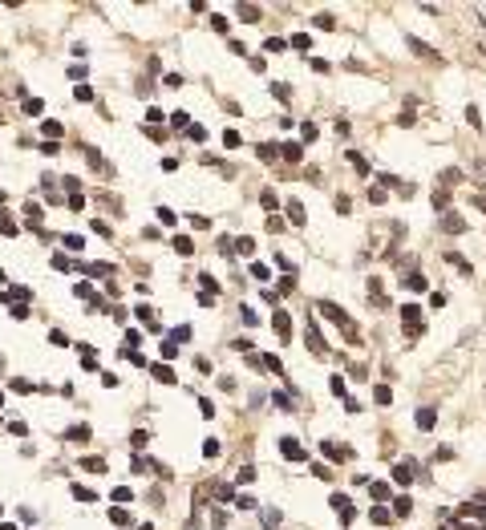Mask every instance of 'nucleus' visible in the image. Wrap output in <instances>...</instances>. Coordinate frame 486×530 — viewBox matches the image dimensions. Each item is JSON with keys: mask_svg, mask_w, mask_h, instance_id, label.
Masks as SVG:
<instances>
[{"mask_svg": "<svg viewBox=\"0 0 486 530\" xmlns=\"http://www.w3.org/2000/svg\"><path fill=\"white\" fill-rule=\"evenodd\" d=\"M332 506H336V514H340V522H353V502H349L344 494H332Z\"/></svg>", "mask_w": 486, "mask_h": 530, "instance_id": "obj_1", "label": "nucleus"}, {"mask_svg": "<svg viewBox=\"0 0 486 530\" xmlns=\"http://www.w3.org/2000/svg\"><path fill=\"white\" fill-rule=\"evenodd\" d=\"M393 481H397V486H409V481H413V466H409V462L393 466Z\"/></svg>", "mask_w": 486, "mask_h": 530, "instance_id": "obj_2", "label": "nucleus"}, {"mask_svg": "<svg viewBox=\"0 0 486 530\" xmlns=\"http://www.w3.org/2000/svg\"><path fill=\"white\" fill-rule=\"evenodd\" d=\"M280 449H284V457H288V462H300V457H304V449H300L292 437H284V445H280Z\"/></svg>", "mask_w": 486, "mask_h": 530, "instance_id": "obj_3", "label": "nucleus"}, {"mask_svg": "<svg viewBox=\"0 0 486 530\" xmlns=\"http://www.w3.org/2000/svg\"><path fill=\"white\" fill-rule=\"evenodd\" d=\"M462 227H466V223H462L458 214H446V219H442V231H450V235H458Z\"/></svg>", "mask_w": 486, "mask_h": 530, "instance_id": "obj_4", "label": "nucleus"}, {"mask_svg": "<svg viewBox=\"0 0 486 530\" xmlns=\"http://www.w3.org/2000/svg\"><path fill=\"white\" fill-rule=\"evenodd\" d=\"M65 437H69V441H77V445H81V441H89V425H73V429H69V433H65Z\"/></svg>", "mask_w": 486, "mask_h": 530, "instance_id": "obj_5", "label": "nucleus"}, {"mask_svg": "<svg viewBox=\"0 0 486 530\" xmlns=\"http://www.w3.org/2000/svg\"><path fill=\"white\" fill-rule=\"evenodd\" d=\"M433 421H437L433 409H418V429H433Z\"/></svg>", "mask_w": 486, "mask_h": 530, "instance_id": "obj_6", "label": "nucleus"}, {"mask_svg": "<svg viewBox=\"0 0 486 530\" xmlns=\"http://www.w3.org/2000/svg\"><path fill=\"white\" fill-rule=\"evenodd\" d=\"M271 328H275V332H280L284 340H288V332H292V324H288V316H284V312H275V320H271Z\"/></svg>", "mask_w": 486, "mask_h": 530, "instance_id": "obj_7", "label": "nucleus"}, {"mask_svg": "<svg viewBox=\"0 0 486 530\" xmlns=\"http://www.w3.org/2000/svg\"><path fill=\"white\" fill-rule=\"evenodd\" d=\"M174 251H178V255H191V251H195V243H191L187 235H174Z\"/></svg>", "mask_w": 486, "mask_h": 530, "instance_id": "obj_8", "label": "nucleus"}, {"mask_svg": "<svg viewBox=\"0 0 486 530\" xmlns=\"http://www.w3.org/2000/svg\"><path fill=\"white\" fill-rule=\"evenodd\" d=\"M280 154H284L288 162H300V154H304V150H300L296 142H288V146H280Z\"/></svg>", "mask_w": 486, "mask_h": 530, "instance_id": "obj_9", "label": "nucleus"}, {"mask_svg": "<svg viewBox=\"0 0 486 530\" xmlns=\"http://www.w3.org/2000/svg\"><path fill=\"white\" fill-rule=\"evenodd\" d=\"M154 376H158L162 384H174V380H178V376H174V372L166 369V365H154Z\"/></svg>", "mask_w": 486, "mask_h": 530, "instance_id": "obj_10", "label": "nucleus"}, {"mask_svg": "<svg viewBox=\"0 0 486 530\" xmlns=\"http://www.w3.org/2000/svg\"><path fill=\"white\" fill-rule=\"evenodd\" d=\"M409 510H413V502H409V498H397V502H393V514H397V518H405Z\"/></svg>", "mask_w": 486, "mask_h": 530, "instance_id": "obj_11", "label": "nucleus"}, {"mask_svg": "<svg viewBox=\"0 0 486 530\" xmlns=\"http://www.w3.org/2000/svg\"><path fill=\"white\" fill-rule=\"evenodd\" d=\"M73 98H77V102H94V89H89V85H73Z\"/></svg>", "mask_w": 486, "mask_h": 530, "instance_id": "obj_12", "label": "nucleus"}, {"mask_svg": "<svg viewBox=\"0 0 486 530\" xmlns=\"http://www.w3.org/2000/svg\"><path fill=\"white\" fill-rule=\"evenodd\" d=\"M235 251H239V255H251V251H256V243L243 235V239H235Z\"/></svg>", "mask_w": 486, "mask_h": 530, "instance_id": "obj_13", "label": "nucleus"}, {"mask_svg": "<svg viewBox=\"0 0 486 530\" xmlns=\"http://www.w3.org/2000/svg\"><path fill=\"white\" fill-rule=\"evenodd\" d=\"M73 498H77V502H94L98 494H94V490H85V486H73Z\"/></svg>", "mask_w": 486, "mask_h": 530, "instance_id": "obj_14", "label": "nucleus"}, {"mask_svg": "<svg viewBox=\"0 0 486 530\" xmlns=\"http://www.w3.org/2000/svg\"><path fill=\"white\" fill-rule=\"evenodd\" d=\"M288 214H292V223H304V207H300V203H296V199H292V203H288Z\"/></svg>", "mask_w": 486, "mask_h": 530, "instance_id": "obj_15", "label": "nucleus"}, {"mask_svg": "<svg viewBox=\"0 0 486 530\" xmlns=\"http://www.w3.org/2000/svg\"><path fill=\"white\" fill-rule=\"evenodd\" d=\"M405 41H409V49H418V57H433V53H430V45H422L418 37H405Z\"/></svg>", "mask_w": 486, "mask_h": 530, "instance_id": "obj_16", "label": "nucleus"}, {"mask_svg": "<svg viewBox=\"0 0 486 530\" xmlns=\"http://www.w3.org/2000/svg\"><path fill=\"white\" fill-rule=\"evenodd\" d=\"M239 16H243V20H256L260 8H256V4H239Z\"/></svg>", "mask_w": 486, "mask_h": 530, "instance_id": "obj_17", "label": "nucleus"}, {"mask_svg": "<svg viewBox=\"0 0 486 530\" xmlns=\"http://www.w3.org/2000/svg\"><path fill=\"white\" fill-rule=\"evenodd\" d=\"M292 49H312V41H308V33H296V37H292Z\"/></svg>", "mask_w": 486, "mask_h": 530, "instance_id": "obj_18", "label": "nucleus"}, {"mask_svg": "<svg viewBox=\"0 0 486 530\" xmlns=\"http://www.w3.org/2000/svg\"><path fill=\"white\" fill-rule=\"evenodd\" d=\"M162 85H166V89H178V85H182V73H166Z\"/></svg>", "mask_w": 486, "mask_h": 530, "instance_id": "obj_19", "label": "nucleus"}, {"mask_svg": "<svg viewBox=\"0 0 486 530\" xmlns=\"http://www.w3.org/2000/svg\"><path fill=\"white\" fill-rule=\"evenodd\" d=\"M146 441H150V433H142V429L130 437V445H134V449H146Z\"/></svg>", "mask_w": 486, "mask_h": 530, "instance_id": "obj_20", "label": "nucleus"}, {"mask_svg": "<svg viewBox=\"0 0 486 530\" xmlns=\"http://www.w3.org/2000/svg\"><path fill=\"white\" fill-rule=\"evenodd\" d=\"M109 522H118V526H130V514H126V510H109Z\"/></svg>", "mask_w": 486, "mask_h": 530, "instance_id": "obj_21", "label": "nucleus"}, {"mask_svg": "<svg viewBox=\"0 0 486 530\" xmlns=\"http://www.w3.org/2000/svg\"><path fill=\"white\" fill-rule=\"evenodd\" d=\"M81 466H85V470H98V474H102V470H106V462H102V457H85V462H81Z\"/></svg>", "mask_w": 486, "mask_h": 530, "instance_id": "obj_22", "label": "nucleus"}, {"mask_svg": "<svg viewBox=\"0 0 486 530\" xmlns=\"http://www.w3.org/2000/svg\"><path fill=\"white\" fill-rule=\"evenodd\" d=\"M45 138H61V122H45Z\"/></svg>", "mask_w": 486, "mask_h": 530, "instance_id": "obj_23", "label": "nucleus"}, {"mask_svg": "<svg viewBox=\"0 0 486 530\" xmlns=\"http://www.w3.org/2000/svg\"><path fill=\"white\" fill-rule=\"evenodd\" d=\"M158 219H162V223H166V227H170V223H174V219H178V214L170 211V207H158Z\"/></svg>", "mask_w": 486, "mask_h": 530, "instance_id": "obj_24", "label": "nucleus"}, {"mask_svg": "<svg viewBox=\"0 0 486 530\" xmlns=\"http://www.w3.org/2000/svg\"><path fill=\"white\" fill-rule=\"evenodd\" d=\"M174 352H178V344H174V340H166V344H162V360H170Z\"/></svg>", "mask_w": 486, "mask_h": 530, "instance_id": "obj_25", "label": "nucleus"}, {"mask_svg": "<svg viewBox=\"0 0 486 530\" xmlns=\"http://www.w3.org/2000/svg\"><path fill=\"white\" fill-rule=\"evenodd\" d=\"M264 49H268V53H284V41H280V37H271V41L264 45Z\"/></svg>", "mask_w": 486, "mask_h": 530, "instance_id": "obj_26", "label": "nucleus"}, {"mask_svg": "<svg viewBox=\"0 0 486 530\" xmlns=\"http://www.w3.org/2000/svg\"><path fill=\"white\" fill-rule=\"evenodd\" d=\"M211 29H215V33H227V16H211Z\"/></svg>", "mask_w": 486, "mask_h": 530, "instance_id": "obj_27", "label": "nucleus"}, {"mask_svg": "<svg viewBox=\"0 0 486 530\" xmlns=\"http://www.w3.org/2000/svg\"><path fill=\"white\" fill-rule=\"evenodd\" d=\"M203 453H207V457H219V441H215V437H211V441L203 445Z\"/></svg>", "mask_w": 486, "mask_h": 530, "instance_id": "obj_28", "label": "nucleus"}, {"mask_svg": "<svg viewBox=\"0 0 486 530\" xmlns=\"http://www.w3.org/2000/svg\"><path fill=\"white\" fill-rule=\"evenodd\" d=\"M0 530H16V526H12V522H0Z\"/></svg>", "mask_w": 486, "mask_h": 530, "instance_id": "obj_29", "label": "nucleus"}]
</instances>
